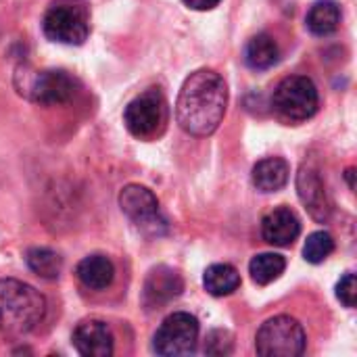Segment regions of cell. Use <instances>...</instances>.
Here are the masks:
<instances>
[{"label":"cell","mask_w":357,"mask_h":357,"mask_svg":"<svg viewBox=\"0 0 357 357\" xmlns=\"http://www.w3.org/2000/svg\"><path fill=\"white\" fill-rule=\"evenodd\" d=\"M339 23H341V6L335 0H318V2H314L312 8L307 10V17H305L307 29L318 38L335 33Z\"/></svg>","instance_id":"2e32d148"},{"label":"cell","mask_w":357,"mask_h":357,"mask_svg":"<svg viewBox=\"0 0 357 357\" xmlns=\"http://www.w3.org/2000/svg\"><path fill=\"white\" fill-rule=\"evenodd\" d=\"M345 176H347V180H349V188L354 190V188H356V182H354V176H356V169H354V167H349Z\"/></svg>","instance_id":"d4e9b609"},{"label":"cell","mask_w":357,"mask_h":357,"mask_svg":"<svg viewBox=\"0 0 357 357\" xmlns=\"http://www.w3.org/2000/svg\"><path fill=\"white\" fill-rule=\"evenodd\" d=\"M297 192L305 209L316 222H328L333 213V203L326 192V186L316 167L303 165L297 174Z\"/></svg>","instance_id":"8fae6325"},{"label":"cell","mask_w":357,"mask_h":357,"mask_svg":"<svg viewBox=\"0 0 357 357\" xmlns=\"http://www.w3.org/2000/svg\"><path fill=\"white\" fill-rule=\"evenodd\" d=\"M337 299H339L345 307H349V310H354V307H356V303H357L356 274L347 272V274L339 280V284H337Z\"/></svg>","instance_id":"7402d4cb"},{"label":"cell","mask_w":357,"mask_h":357,"mask_svg":"<svg viewBox=\"0 0 357 357\" xmlns=\"http://www.w3.org/2000/svg\"><path fill=\"white\" fill-rule=\"evenodd\" d=\"M199 343V320L188 312L167 316L153 337V351L157 356L180 357L195 354Z\"/></svg>","instance_id":"52a82bcc"},{"label":"cell","mask_w":357,"mask_h":357,"mask_svg":"<svg viewBox=\"0 0 357 357\" xmlns=\"http://www.w3.org/2000/svg\"><path fill=\"white\" fill-rule=\"evenodd\" d=\"M320 105L316 84L305 75L284 77L272 96L274 111L287 121H305L316 115Z\"/></svg>","instance_id":"5b68a950"},{"label":"cell","mask_w":357,"mask_h":357,"mask_svg":"<svg viewBox=\"0 0 357 357\" xmlns=\"http://www.w3.org/2000/svg\"><path fill=\"white\" fill-rule=\"evenodd\" d=\"M46 316V299L31 284L17 278L0 280V331L21 339L31 335Z\"/></svg>","instance_id":"7a4b0ae2"},{"label":"cell","mask_w":357,"mask_h":357,"mask_svg":"<svg viewBox=\"0 0 357 357\" xmlns=\"http://www.w3.org/2000/svg\"><path fill=\"white\" fill-rule=\"evenodd\" d=\"M261 234L274 247H291L301 234V222L289 207H276L261 220Z\"/></svg>","instance_id":"4fadbf2b"},{"label":"cell","mask_w":357,"mask_h":357,"mask_svg":"<svg viewBox=\"0 0 357 357\" xmlns=\"http://www.w3.org/2000/svg\"><path fill=\"white\" fill-rule=\"evenodd\" d=\"M287 270V259L278 253H259L249 264V274L255 284L266 287L282 276Z\"/></svg>","instance_id":"ffe728a7"},{"label":"cell","mask_w":357,"mask_h":357,"mask_svg":"<svg viewBox=\"0 0 357 357\" xmlns=\"http://www.w3.org/2000/svg\"><path fill=\"white\" fill-rule=\"evenodd\" d=\"M289 176H291V167L284 159L280 157H268V159H261L253 172H251V180H253V186L259 190V192H278L287 186L289 182Z\"/></svg>","instance_id":"5bb4252c"},{"label":"cell","mask_w":357,"mask_h":357,"mask_svg":"<svg viewBox=\"0 0 357 357\" xmlns=\"http://www.w3.org/2000/svg\"><path fill=\"white\" fill-rule=\"evenodd\" d=\"M119 207L130 222L146 236H161L167 230V222L161 213L159 201L146 186L130 184L119 195Z\"/></svg>","instance_id":"ba28073f"},{"label":"cell","mask_w":357,"mask_h":357,"mask_svg":"<svg viewBox=\"0 0 357 357\" xmlns=\"http://www.w3.org/2000/svg\"><path fill=\"white\" fill-rule=\"evenodd\" d=\"M188 8L192 10H211L215 8L222 0H182Z\"/></svg>","instance_id":"cb8c5ba5"},{"label":"cell","mask_w":357,"mask_h":357,"mask_svg":"<svg viewBox=\"0 0 357 357\" xmlns=\"http://www.w3.org/2000/svg\"><path fill=\"white\" fill-rule=\"evenodd\" d=\"M184 291V280L182 276L167 268V266H157L149 272L142 289V303L149 310H161L169 301L178 299Z\"/></svg>","instance_id":"30bf717a"},{"label":"cell","mask_w":357,"mask_h":357,"mask_svg":"<svg viewBox=\"0 0 357 357\" xmlns=\"http://www.w3.org/2000/svg\"><path fill=\"white\" fill-rule=\"evenodd\" d=\"M79 282L90 291H105L115 278V266L105 255H88L77 264L75 270Z\"/></svg>","instance_id":"9a60e30c"},{"label":"cell","mask_w":357,"mask_h":357,"mask_svg":"<svg viewBox=\"0 0 357 357\" xmlns=\"http://www.w3.org/2000/svg\"><path fill=\"white\" fill-rule=\"evenodd\" d=\"M305 331L291 316L266 320L255 337V349L264 357H297L305 351Z\"/></svg>","instance_id":"277c9868"},{"label":"cell","mask_w":357,"mask_h":357,"mask_svg":"<svg viewBox=\"0 0 357 357\" xmlns=\"http://www.w3.org/2000/svg\"><path fill=\"white\" fill-rule=\"evenodd\" d=\"M75 79L63 71V69H44L40 73H33L29 82L25 84L27 96L38 105H65L75 94Z\"/></svg>","instance_id":"9c48e42d"},{"label":"cell","mask_w":357,"mask_h":357,"mask_svg":"<svg viewBox=\"0 0 357 357\" xmlns=\"http://www.w3.org/2000/svg\"><path fill=\"white\" fill-rule=\"evenodd\" d=\"M205 291L213 297H226L232 295L241 287V274L230 264H213L203 274Z\"/></svg>","instance_id":"ac0fdd59"},{"label":"cell","mask_w":357,"mask_h":357,"mask_svg":"<svg viewBox=\"0 0 357 357\" xmlns=\"http://www.w3.org/2000/svg\"><path fill=\"white\" fill-rule=\"evenodd\" d=\"M73 347L84 357H109L113 356L115 339L105 322L86 320L73 331Z\"/></svg>","instance_id":"7c38bea8"},{"label":"cell","mask_w":357,"mask_h":357,"mask_svg":"<svg viewBox=\"0 0 357 357\" xmlns=\"http://www.w3.org/2000/svg\"><path fill=\"white\" fill-rule=\"evenodd\" d=\"M123 123L128 132L140 140H151L165 130L167 100L157 88H149L128 102L123 111Z\"/></svg>","instance_id":"8992f818"},{"label":"cell","mask_w":357,"mask_h":357,"mask_svg":"<svg viewBox=\"0 0 357 357\" xmlns=\"http://www.w3.org/2000/svg\"><path fill=\"white\" fill-rule=\"evenodd\" d=\"M42 29L44 36L52 42L79 46L90 36V13L84 2L59 0L46 10Z\"/></svg>","instance_id":"3957f363"},{"label":"cell","mask_w":357,"mask_h":357,"mask_svg":"<svg viewBox=\"0 0 357 357\" xmlns=\"http://www.w3.org/2000/svg\"><path fill=\"white\" fill-rule=\"evenodd\" d=\"M25 261H27V268L44 280H56L63 272V257L56 251L46 249V247L29 249L25 253Z\"/></svg>","instance_id":"d6986e66"},{"label":"cell","mask_w":357,"mask_h":357,"mask_svg":"<svg viewBox=\"0 0 357 357\" xmlns=\"http://www.w3.org/2000/svg\"><path fill=\"white\" fill-rule=\"evenodd\" d=\"M278 59H280V50L272 36L257 33L249 40L247 50H245V61L251 69H255V71L272 69L278 63Z\"/></svg>","instance_id":"e0dca14e"},{"label":"cell","mask_w":357,"mask_h":357,"mask_svg":"<svg viewBox=\"0 0 357 357\" xmlns=\"http://www.w3.org/2000/svg\"><path fill=\"white\" fill-rule=\"evenodd\" d=\"M232 351V337L226 331H213L207 337L205 343V354L209 356H228Z\"/></svg>","instance_id":"603a6c76"},{"label":"cell","mask_w":357,"mask_h":357,"mask_svg":"<svg viewBox=\"0 0 357 357\" xmlns=\"http://www.w3.org/2000/svg\"><path fill=\"white\" fill-rule=\"evenodd\" d=\"M335 251V238L324 232V230H318V232H312L303 245V257L305 261L318 266V264H324Z\"/></svg>","instance_id":"44dd1931"},{"label":"cell","mask_w":357,"mask_h":357,"mask_svg":"<svg viewBox=\"0 0 357 357\" xmlns=\"http://www.w3.org/2000/svg\"><path fill=\"white\" fill-rule=\"evenodd\" d=\"M228 107V86L213 69H199L186 77L176 100V119L180 128L197 138L211 136Z\"/></svg>","instance_id":"6da1fadb"}]
</instances>
